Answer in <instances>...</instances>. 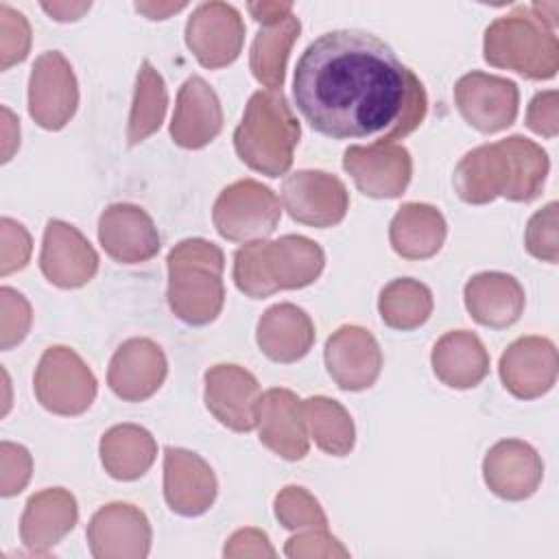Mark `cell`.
<instances>
[{"mask_svg":"<svg viewBox=\"0 0 559 559\" xmlns=\"http://www.w3.org/2000/svg\"><path fill=\"white\" fill-rule=\"evenodd\" d=\"M168 306L188 325L212 323L225 304L223 249L205 238H186L166 258Z\"/></svg>","mask_w":559,"mask_h":559,"instance_id":"8992f818","label":"cell"},{"mask_svg":"<svg viewBox=\"0 0 559 559\" xmlns=\"http://www.w3.org/2000/svg\"><path fill=\"white\" fill-rule=\"evenodd\" d=\"M448 236V223L430 203H404L389 225L393 251L406 260H428L439 253Z\"/></svg>","mask_w":559,"mask_h":559,"instance_id":"f1b7e54d","label":"cell"},{"mask_svg":"<svg viewBox=\"0 0 559 559\" xmlns=\"http://www.w3.org/2000/svg\"><path fill=\"white\" fill-rule=\"evenodd\" d=\"M550 170L548 153L524 135L480 144L467 151L454 168V190L469 205H485L498 197L515 203L535 201Z\"/></svg>","mask_w":559,"mask_h":559,"instance_id":"7a4b0ae2","label":"cell"},{"mask_svg":"<svg viewBox=\"0 0 559 559\" xmlns=\"http://www.w3.org/2000/svg\"><path fill=\"white\" fill-rule=\"evenodd\" d=\"M218 483L210 463L192 450L164 448V498L170 511L197 518L210 511L216 500Z\"/></svg>","mask_w":559,"mask_h":559,"instance_id":"e0dca14e","label":"cell"},{"mask_svg":"<svg viewBox=\"0 0 559 559\" xmlns=\"http://www.w3.org/2000/svg\"><path fill=\"white\" fill-rule=\"evenodd\" d=\"M465 308L469 317L493 330H502L513 325L524 312L526 295L522 284L500 271H483L467 280L463 290Z\"/></svg>","mask_w":559,"mask_h":559,"instance_id":"484cf974","label":"cell"},{"mask_svg":"<svg viewBox=\"0 0 559 559\" xmlns=\"http://www.w3.org/2000/svg\"><path fill=\"white\" fill-rule=\"evenodd\" d=\"M273 509L280 524L288 531L328 528V518L319 500L299 485H288L280 489V493L275 496Z\"/></svg>","mask_w":559,"mask_h":559,"instance_id":"e575fe53","label":"cell"},{"mask_svg":"<svg viewBox=\"0 0 559 559\" xmlns=\"http://www.w3.org/2000/svg\"><path fill=\"white\" fill-rule=\"evenodd\" d=\"M100 463L116 480H138L144 476L157 456L153 435L138 424L111 426L100 437Z\"/></svg>","mask_w":559,"mask_h":559,"instance_id":"f546056e","label":"cell"},{"mask_svg":"<svg viewBox=\"0 0 559 559\" xmlns=\"http://www.w3.org/2000/svg\"><path fill=\"white\" fill-rule=\"evenodd\" d=\"M31 50V26L24 13L0 4V68L9 70L11 66L26 59Z\"/></svg>","mask_w":559,"mask_h":559,"instance_id":"74e56055","label":"cell"},{"mask_svg":"<svg viewBox=\"0 0 559 559\" xmlns=\"http://www.w3.org/2000/svg\"><path fill=\"white\" fill-rule=\"evenodd\" d=\"M33 251L26 227L9 216L0 218V275H9L26 266Z\"/></svg>","mask_w":559,"mask_h":559,"instance_id":"60d3db41","label":"cell"},{"mask_svg":"<svg viewBox=\"0 0 559 559\" xmlns=\"http://www.w3.org/2000/svg\"><path fill=\"white\" fill-rule=\"evenodd\" d=\"M223 129V107L212 85L192 74L183 81L177 94V105L170 122V138L181 148H203Z\"/></svg>","mask_w":559,"mask_h":559,"instance_id":"cb8c5ba5","label":"cell"},{"mask_svg":"<svg viewBox=\"0 0 559 559\" xmlns=\"http://www.w3.org/2000/svg\"><path fill=\"white\" fill-rule=\"evenodd\" d=\"M430 365L445 386L474 389L489 373V354L474 332L454 330L435 343Z\"/></svg>","mask_w":559,"mask_h":559,"instance_id":"83f0119b","label":"cell"},{"mask_svg":"<svg viewBox=\"0 0 559 559\" xmlns=\"http://www.w3.org/2000/svg\"><path fill=\"white\" fill-rule=\"evenodd\" d=\"M325 266L323 249L297 234L277 240L245 242L234 253V284L251 299L271 297L277 290L306 288Z\"/></svg>","mask_w":559,"mask_h":559,"instance_id":"277c9868","label":"cell"},{"mask_svg":"<svg viewBox=\"0 0 559 559\" xmlns=\"http://www.w3.org/2000/svg\"><path fill=\"white\" fill-rule=\"evenodd\" d=\"M33 323L31 304L11 286L0 288V347L9 352L20 345Z\"/></svg>","mask_w":559,"mask_h":559,"instance_id":"8d00e7d4","label":"cell"},{"mask_svg":"<svg viewBox=\"0 0 559 559\" xmlns=\"http://www.w3.org/2000/svg\"><path fill=\"white\" fill-rule=\"evenodd\" d=\"M260 352L273 362H297L314 343V323L310 314L295 304H275L264 310L255 328Z\"/></svg>","mask_w":559,"mask_h":559,"instance_id":"4316f807","label":"cell"},{"mask_svg":"<svg viewBox=\"0 0 559 559\" xmlns=\"http://www.w3.org/2000/svg\"><path fill=\"white\" fill-rule=\"evenodd\" d=\"M483 478L498 498L520 502L539 489L544 480V461L531 443L502 439L487 450Z\"/></svg>","mask_w":559,"mask_h":559,"instance_id":"44dd1931","label":"cell"},{"mask_svg":"<svg viewBox=\"0 0 559 559\" xmlns=\"http://www.w3.org/2000/svg\"><path fill=\"white\" fill-rule=\"evenodd\" d=\"M557 201L546 203L542 210H537L524 231V245L526 251L548 264H557L559 260V238H557Z\"/></svg>","mask_w":559,"mask_h":559,"instance_id":"d590c367","label":"cell"},{"mask_svg":"<svg viewBox=\"0 0 559 559\" xmlns=\"http://www.w3.org/2000/svg\"><path fill=\"white\" fill-rule=\"evenodd\" d=\"M498 373L513 397H542L557 382V347L546 336H522L500 356Z\"/></svg>","mask_w":559,"mask_h":559,"instance_id":"d6986e66","label":"cell"},{"mask_svg":"<svg viewBox=\"0 0 559 559\" xmlns=\"http://www.w3.org/2000/svg\"><path fill=\"white\" fill-rule=\"evenodd\" d=\"M168 373L164 349L151 338H129L111 356L109 389L124 402H144L159 391Z\"/></svg>","mask_w":559,"mask_h":559,"instance_id":"ffe728a7","label":"cell"},{"mask_svg":"<svg viewBox=\"0 0 559 559\" xmlns=\"http://www.w3.org/2000/svg\"><path fill=\"white\" fill-rule=\"evenodd\" d=\"M223 555L227 559H236V557H275L277 552L271 546L264 531H260V528H240L227 539V544L223 548Z\"/></svg>","mask_w":559,"mask_h":559,"instance_id":"7bdbcfd3","label":"cell"},{"mask_svg":"<svg viewBox=\"0 0 559 559\" xmlns=\"http://www.w3.org/2000/svg\"><path fill=\"white\" fill-rule=\"evenodd\" d=\"M526 127L544 138L559 133V94L557 90H544L533 96L526 109Z\"/></svg>","mask_w":559,"mask_h":559,"instance_id":"b9f144b4","label":"cell"},{"mask_svg":"<svg viewBox=\"0 0 559 559\" xmlns=\"http://www.w3.org/2000/svg\"><path fill=\"white\" fill-rule=\"evenodd\" d=\"M432 293L426 284L413 277H397L389 282L378 297V312L384 325L411 332L421 328L432 314Z\"/></svg>","mask_w":559,"mask_h":559,"instance_id":"d6a6232c","label":"cell"},{"mask_svg":"<svg viewBox=\"0 0 559 559\" xmlns=\"http://www.w3.org/2000/svg\"><path fill=\"white\" fill-rule=\"evenodd\" d=\"M284 555L290 559H345L349 550L328 528H306L286 542Z\"/></svg>","mask_w":559,"mask_h":559,"instance_id":"f35d334b","label":"cell"},{"mask_svg":"<svg viewBox=\"0 0 559 559\" xmlns=\"http://www.w3.org/2000/svg\"><path fill=\"white\" fill-rule=\"evenodd\" d=\"M76 520L79 504L68 489H41L26 500L20 518V539L31 552L46 555L76 526Z\"/></svg>","mask_w":559,"mask_h":559,"instance_id":"d4e9b609","label":"cell"},{"mask_svg":"<svg viewBox=\"0 0 559 559\" xmlns=\"http://www.w3.org/2000/svg\"><path fill=\"white\" fill-rule=\"evenodd\" d=\"M282 218L277 194L255 181L240 179L223 188L212 207L216 231L231 242H253L269 238Z\"/></svg>","mask_w":559,"mask_h":559,"instance_id":"52a82bcc","label":"cell"},{"mask_svg":"<svg viewBox=\"0 0 559 559\" xmlns=\"http://www.w3.org/2000/svg\"><path fill=\"white\" fill-rule=\"evenodd\" d=\"M245 44V22L227 2H201L186 22V46L207 70L234 63Z\"/></svg>","mask_w":559,"mask_h":559,"instance_id":"8fae6325","label":"cell"},{"mask_svg":"<svg viewBox=\"0 0 559 559\" xmlns=\"http://www.w3.org/2000/svg\"><path fill=\"white\" fill-rule=\"evenodd\" d=\"M304 419L310 439L317 448L332 456H347L356 443L354 419L347 408L325 395H314L301 402Z\"/></svg>","mask_w":559,"mask_h":559,"instance_id":"1f68e13d","label":"cell"},{"mask_svg":"<svg viewBox=\"0 0 559 559\" xmlns=\"http://www.w3.org/2000/svg\"><path fill=\"white\" fill-rule=\"evenodd\" d=\"M33 474V456L31 452L11 441L0 443V493L11 498L20 493Z\"/></svg>","mask_w":559,"mask_h":559,"instance_id":"ab89813d","label":"cell"},{"mask_svg":"<svg viewBox=\"0 0 559 559\" xmlns=\"http://www.w3.org/2000/svg\"><path fill=\"white\" fill-rule=\"evenodd\" d=\"M323 360L330 378L343 391L369 389L382 371V349L360 325H341L325 341Z\"/></svg>","mask_w":559,"mask_h":559,"instance_id":"ac0fdd59","label":"cell"},{"mask_svg":"<svg viewBox=\"0 0 559 559\" xmlns=\"http://www.w3.org/2000/svg\"><path fill=\"white\" fill-rule=\"evenodd\" d=\"M33 389L37 402L46 411L74 417L83 415L92 406L98 393V382L92 369L74 349L66 345H52L39 358Z\"/></svg>","mask_w":559,"mask_h":559,"instance_id":"ba28073f","label":"cell"},{"mask_svg":"<svg viewBox=\"0 0 559 559\" xmlns=\"http://www.w3.org/2000/svg\"><path fill=\"white\" fill-rule=\"evenodd\" d=\"M282 205L293 221L323 229L345 218L349 192L325 170H297L282 183Z\"/></svg>","mask_w":559,"mask_h":559,"instance_id":"7c38bea8","label":"cell"},{"mask_svg":"<svg viewBox=\"0 0 559 559\" xmlns=\"http://www.w3.org/2000/svg\"><path fill=\"white\" fill-rule=\"evenodd\" d=\"M247 9H249V13L253 15V20L258 24L275 22V20L293 13V4L290 2H249Z\"/></svg>","mask_w":559,"mask_h":559,"instance_id":"f6af8a7d","label":"cell"},{"mask_svg":"<svg viewBox=\"0 0 559 559\" xmlns=\"http://www.w3.org/2000/svg\"><path fill=\"white\" fill-rule=\"evenodd\" d=\"M454 103L469 127L498 133L515 122L520 90L511 79L472 70L454 83Z\"/></svg>","mask_w":559,"mask_h":559,"instance_id":"30bf717a","label":"cell"},{"mask_svg":"<svg viewBox=\"0 0 559 559\" xmlns=\"http://www.w3.org/2000/svg\"><path fill=\"white\" fill-rule=\"evenodd\" d=\"M85 537L96 559H144L153 533L142 509L129 502H109L92 515Z\"/></svg>","mask_w":559,"mask_h":559,"instance_id":"5bb4252c","label":"cell"},{"mask_svg":"<svg viewBox=\"0 0 559 559\" xmlns=\"http://www.w3.org/2000/svg\"><path fill=\"white\" fill-rule=\"evenodd\" d=\"M39 269L59 288H81L96 275L98 253L74 225L50 218L44 229Z\"/></svg>","mask_w":559,"mask_h":559,"instance_id":"2e32d148","label":"cell"},{"mask_svg":"<svg viewBox=\"0 0 559 559\" xmlns=\"http://www.w3.org/2000/svg\"><path fill=\"white\" fill-rule=\"evenodd\" d=\"M255 426L260 443L286 461H301L310 450L301 400L290 389L275 386L262 393Z\"/></svg>","mask_w":559,"mask_h":559,"instance_id":"603a6c76","label":"cell"},{"mask_svg":"<svg viewBox=\"0 0 559 559\" xmlns=\"http://www.w3.org/2000/svg\"><path fill=\"white\" fill-rule=\"evenodd\" d=\"M20 146V120L9 107H2V162H9Z\"/></svg>","mask_w":559,"mask_h":559,"instance_id":"ee69618b","label":"cell"},{"mask_svg":"<svg viewBox=\"0 0 559 559\" xmlns=\"http://www.w3.org/2000/svg\"><path fill=\"white\" fill-rule=\"evenodd\" d=\"M293 96L304 120L332 140L376 138L391 144L426 118L419 76L389 44L365 31H330L301 52Z\"/></svg>","mask_w":559,"mask_h":559,"instance_id":"6da1fadb","label":"cell"},{"mask_svg":"<svg viewBox=\"0 0 559 559\" xmlns=\"http://www.w3.org/2000/svg\"><path fill=\"white\" fill-rule=\"evenodd\" d=\"M90 2H44L41 9L57 22H74L79 20L85 11H90Z\"/></svg>","mask_w":559,"mask_h":559,"instance_id":"bcb514c9","label":"cell"},{"mask_svg":"<svg viewBox=\"0 0 559 559\" xmlns=\"http://www.w3.org/2000/svg\"><path fill=\"white\" fill-rule=\"evenodd\" d=\"M205 408L234 432L255 428L258 404L262 397L260 384L251 371L240 365H214L205 371Z\"/></svg>","mask_w":559,"mask_h":559,"instance_id":"9a60e30c","label":"cell"},{"mask_svg":"<svg viewBox=\"0 0 559 559\" xmlns=\"http://www.w3.org/2000/svg\"><path fill=\"white\" fill-rule=\"evenodd\" d=\"M343 168L356 188L371 199L402 197L413 177L411 153L395 142L349 146L343 153Z\"/></svg>","mask_w":559,"mask_h":559,"instance_id":"4fadbf2b","label":"cell"},{"mask_svg":"<svg viewBox=\"0 0 559 559\" xmlns=\"http://www.w3.org/2000/svg\"><path fill=\"white\" fill-rule=\"evenodd\" d=\"M301 127L282 90L251 94L234 131V148L242 164L266 177H282L293 166Z\"/></svg>","mask_w":559,"mask_h":559,"instance_id":"5b68a950","label":"cell"},{"mask_svg":"<svg viewBox=\"0 0 559 559\" xmlns=\"http://www.w3.org/2000/svg\"><path fill=\"white\" fill-rule=\"evenodd\" d=\"M301 33V22L295 13H288L275 22L262 24L258 35L253 37L249 50V68L258 83L266 90H282L286 76V63L290 57V48Z\"/></svg>","mask_w":559,"mask_h":559,"instance_id":"4dcf8cb0","label":"cell"},{"mask_svg":"<svg viewBox=\"0 0 559 559\" xmlns=\"http://www.w3.org/2000/svg\"><path fill=\"white\" fill-rule=\"evenodd\" d=\"M555 28L557 11L546 13V4H518L487 26L483 57L489 66L513 70L524 79H552L559 70Z\"/></svg>","mask_w":559,"mask_h":559,"instance_id":"3957f363","label":"cell"},{"mask_svg":"<svg viewBox=\"0 0 559 559\" xmlns=\"http://www.w3.org/2000/svg\"><path fill=\"white\" fill-rule=\"evenodd\" d=\"M168 92L162 74L153 68L151 61H142L135 79V94L129 114L127 140L129 144H140L148 135H153L166 116Z\"/></svg>","mask_w":559,"mask_h":559,"instance_id":"836d02e7","label":"cell"},{"mask_svg":"<svg viewBox=\"0 0 559 559\" xmlns=\"http://www.w3.org/2000/svg\"><path fill=\"white\" fill-rule=\"evenodd\" d=\"M98 240L120 264H138L157 255L162 240L146 210L133 203H111L98 218Z\"/></svg>","mask_w":559,"mask_h":559,"instance_id":"7402d4cb","label":"cell"},{"mask_svg":"<svg viewBox=\"0 0 559 559\" xmlns=\"http://www.w3.org/2000/svg\"><path fill=\"white\" fill-rule=\"evenodd\" d=\"M79 107V83L59 50L39 55L28 79V114L48 131L63 129Z\"/></svg>","mask_w":559,"mask_h":559,"instance_id":"9c48e42d","label":"cell"},{"mask_svg":"<svg viewBox=\"0 0 559 559\" xmlns=\"http://www.w3.org/2000/svg\"><path fill=\"white\" fill-rule=\"evenodd\" d=\"M186 7V2H179V4H155V2H138L135 9L140 13H144L148 20H166L170 13H177Z\"/></svg>","mask_w":559,"mask_h":559,"instance_id":"7dc6e473","label":"cell"}]
</instances>
